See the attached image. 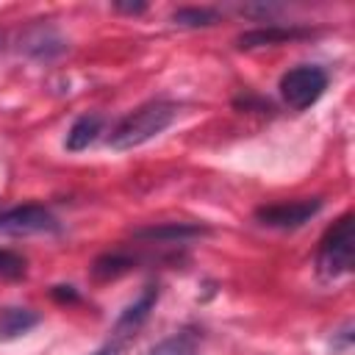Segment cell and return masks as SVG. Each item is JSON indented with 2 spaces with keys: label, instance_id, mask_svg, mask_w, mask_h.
Masks as SVG:
<instances>
[{
  "label": "cell",
  "instance_id": "cell-1",
  "mask_svg": "<svg viewBox=\"0 0 355 355\" xmlns=\"http://www.w3.org/2000/svg\"><path fill=\"white\" fill-rule=\"evenodd\" d=\"M178 116V105L169 100H150L144 105H139L136 111H130L108 136V144L114 150H133L150 139H155L158 133H164Z\"/></svg>",
  "mask_w": 355,
  "mask_h": 355
},
{
  "label": "cell",
  "instance_id": "cell-2",
  "mask_svg": "<svg viewBox=\"0 0 355 355\" xmlns=\"http://www.w3.org/2000/svg\"><path fill=\"white\" fill-rule=\"evenodd\" d=\"M355 263V214L344 211L319 239L316 250V272L324 280H336L349 275Z\"/></svg>",
  "mask_w": 355,
  "mask_h": 355
},
{
  "label": "cell",
  "instance_id": "cell-3",
  "mask_svg": "<svg viewBox=\"0 0 355 355\" xmlns=\"http://www.w3.org/2000/svg\"><path fill=\"white\" fill-rule=\"evenodd\" d=\"M327 72L316 64H300L291 67L288 72H283L280 78V97L286 100L288 108L294 111H305L311 108L327 89Z\"/></svg>",
  "mask_w": 355,
  "mask_h": 355
},
{
  "label": "cell",
  "instance_id": "cell-4",
  "mask_svg": "<svg viewBox=\"0 0 355 355\" xmlns=\"http://www.w3.org/2000/svg\"><path fill=\"white\" fill-rule=\"evenodd\" d=\"M324 200L322 197H302V200H288V202H272V205H261L255 208V219L263 227H275V230H297L305 222H311L319 211H322Z\"/></svg>",
  "mask_w": 355,
  "mask_h": 355
},
{
  "label": "cell",
  "instance_id": "cell-5",
  "mask_svg": "<svg viewBox=\"0 0 355 355\" xmlns=\"http://www.w3.org/2000/svg\"><path fill=\"white\" fill-rule=\"evenodd\" d=\"M58 230V219L36 202L17 205L0 216V233H14V236H28V233H53Z\"/></svg>",
  "mask_w": 355,
  "mask_h": 355
},
{
  "label": "cell",
  "instance_id": "cell-6",
  "mask_svg": "<svg viewBox=\"0 0 355 355\" xmlns=\"http://www.w3.org/2000/svg\"><path fill=\"white\" fill-rule=\"evenodd\" d=\"M311 28H300V25H266V28H252L247 33H241L236 39L239 50H255V47H272V44H286L294 39H305L311 36Z\"/></svg>",
  "mask_w": 355,
  "mask_h": 355
},
{
  "label": "cell",
  "instance_id": "cell-7",
  "mask_svg": "<svg viewBox=\"0 0 355 355\" xmlns=\"http://www.w3.org/2000/svg\"><path fill=\"white\" fill-rule=\"evenodd\" d=\"M205 233H208V227L194 225V222H164V225L133 230L136 239H147V241H183V239H194V236H205Z\"/></svg>",
  "mask_w": 355,
  "mask_h": 355
},
{
  "label": "cell",
  "instance_id": "cell-8",
  "mask_svg": "<svg viewBox=\"0 0 355 355\" xmlns=\"http://www.w3.org/2000/svg\"><path fill=\"white\" fill-rule=\"evenodd\" d=\"M22 50L28 55H33V58H53V55L67 50V42L53 28L39 25V28H33V31H28L22 36Z\"/></svg>",
  "mask_w": 355,
  "mask_h": 355
},
{
  "label": "cell",
  "instance_id": "cell-9",
  "mask_svg": "<svg viewBox=\"0 0 355 355\" xmlns=\"http://www.w3.org/2000/svg\"><path fill=\"white\" fill-rule=\"evenodd\" d=\"M155 300H158V286H147V288L141 291V297H139L133 305H128V308L122 311V316L116 319L114 333H116V336H130V333L150 316Z\"/></svg>",
  "mask_w": 355,
  "mask_h": 355
},
{
  "label": "cell",
  "instance_id": "cell-10",
  "mask_svg": "<svg viewBox=\"0 0 355 355\" xmlns=\"http://www.w3.org/2000/svg\"><path fill=\"white\" fill-rule=\"evenodd\" d=\"M100 130H103V114H83V116H78V119L72 122V128L67 130L64 147H67L69 153H80V150H86L89 144L97 141Z\"/></svg>",
  "mask_w": 355,
  "mask_h": 355
},
{
  "label": "cell",
  "instance_id": "cell-11",
  "mask_svg": "<svg viewBox=\"0 0 355 355\" xmlns=\"http://www.w3.org/2000/svg\"><path fill=\"white\" fill-rule=\"evenodd\" d=\"M39 324V313H33L31 308H3L0 311V341H11L19 338L22 333H28L31 327Z\"/></svg>",
  "mask_w": 355,
  "mask_h": 355
},
{
  "label": "cell",
  "instance_id": "cell-12",
  "mask_svg": "<svg viewBox=\"0 0 355 355\" xmlns=\"http://www.w3.org/2000/svg\"><path fill=\"white\" fill-rule=\"evenodd\" d=\"M200 341H202L200 330H194V327H183V330L166 336L164 341H158V344L150 349V355H197Z\"/></svg>",
  "mask_w": 355,
  "mask_h": 355
},
{
  "label": "cell",
  "instance_id": "cell-13",
  "mask_svg": "<svg viewBox=\"0 0 355 355\" xmlns=\"http://www.w3.org/2000/svg\"><path fill=\"white\" fill-rule=\"evenodd\" d=\"M133 263H136L133 255L114 250V252L100 255V258L92 263V277H94V280H114V277L125 275L128 269H133Z\"/></svg>",
  "mask_w": 355,
  "mask_h": 355
},
{
  "label": "cell",
  "instance_id": "cell-14",
  "mask_svg": "<svg viewBox=\"0 0 355 355\" xmlns=\"http://www.w3.org/2000/svg\"><path fill=\"white\" fill-rule=\"evenodd\" d=\"M219 22V11L208 6H183L172 14V25L178 28H208Z\"/></svg>",
  "mask_w": 355,
  "mask_h": 355
},
{
  "label": "cell",
  "instance_id": "cell-15",
  "mask_svg": "<svg viewBox=\"0 0 355 355\" xmlns=\"http://www.w3.org/2000/svg\"><path fill=\"white\" fill-rule=\"evenodd\" d=\"M25 258L14 250H0V277L6 280H19L25 275Z\"/></svg>",
  "mask_w": 355,
  "mask_h": 355
},
{
  "label": "cell",
  "instance_id": "cell-16",
  "mask_svg": "<svg viewBox=\"0 0 355 355\" xmlns=\"http://www.w3.org/2000/svg\"><path fill=\"white\" fill-rule=\"evenodd\" d=\"M114 11H119V14H144L147 11V3H122V0H116L114 3Z\"/></svg>",
  "mask_w": 355,
  "mask_h": 355
},
{
  "label": "cell",
  "instance_id": "cell-17",
  "mask_svg": "<svg viewBox=\"0 0 355 355\" xmlns=\"http://www.w3.org/2000/svg\"><path fill=\"white\" fill-rule=\"evenodd\" d=\"M50 294H53L55 300H61V302H64V300H69V302H75V300H78V294H75V288H72V286H55Z\"/></svg>",
  "mask_w": 355,
  "mask_h": 355
},
{
  "label": "cell",
  "instance_id": "cell-18",
  "mask_svg": "<svg viewBox=\"0 0 355 355\" xmlns=\"http://www.w3.org/2000/svg\"><path fill=\"white\" fill-rule=\"evenodd\" d=\"M94 355H108V349H100V352H94Z\"/></svg>",
  "mask_w": 355,
  "mask_h": 355
}]
</instances>
